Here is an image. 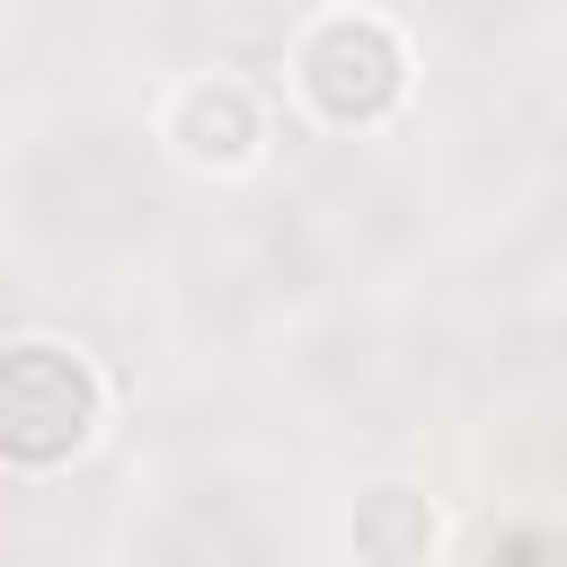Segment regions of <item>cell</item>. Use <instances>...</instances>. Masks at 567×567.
I'll list each match as a JSON object with an SVG mask.
<instances>
[{
	"mask_svg": "<svg viewBox=\"0 0 567 567\" xmlns=\"http://www.w3.org/2000/svg\"><path fill=\"white\" fill-rule=\"evenodd\" d=\"M27 213L53 230V239H124L159 213V177L151 159L106 133V124H71L53 142H35L27 159Z\"/></svg>",
	"mask_w": 567,
	"mask_h": 567,
	"instance_id": "6da1fadb",
	"label": "cell"
},
{
	"mask_svg": "<svg viewBox=\"0 0 567 567\" xmlns=\"http://www.w3.org/2000/svg\"><path fill=\"white\" fill-rule=\"evenodd\" d=\"M97 425V381L71 346H0V452L9 461H62Z\"/></svg>",
	"mask_w": 567,
	"mask_h": 567,
	"instance_id": "7a4b0ae2",
	"label": "cell"
},
{
	"mask_svg": "<svg viewBox=\"0 0 567 567\" xmlns=\"http://www.w3.org/2000/svg\"><path fill=\"white\" fill-rule=\"evenodd\" d=\"M301 80H310V97H319L337 124H363V115H381V106L399 97V44H390L372 18H337V27L301 53Z\"/></svg>",
	"mask_w": 567,
	"mask_h": 567,
	"instance_id": "3957f363",
	"label": "cell"
},
{
	"mask_svg": "<svg viewBox=\"0 0 567 567\" xmlns=\"http://www.w3.org/2000/svg\"><path fill=\"white\" fill-rule=\"evenodd\" d=\"M142 567H266V540L239 514V496L204 487V496H177L142 532Z\"/></svg>",
	"mask_w": 567,
	"mask_h": 567,
	"instance_id": "277c9868",
	"label": "cell"
},
{
	"mask_svg": "<svg viewBox=\"0 0 567 567\" xmlns=\"http://www.w3.org/2000/svg\"><path fill=\"white\" fill-rule=\"evenodd\" d=\"M168 18H177L186 44H204L221 62H248V53H275L284 44L292 0H168Z\"/></svg>",
	"mask_w": 567,
	"mask_h": 567,
	"instance_id": "5b68a950",
	"label": "cell"
},
{
	"mask_svg": "<svg viewBox=\"0 0 567 567\" xmlns=\"http://www.w3.org/2000/svg\"><path fill=\"white\" fill-rule=\"evenodd\" d=\"M354 540H363L372 567H416L434 549V514H425L416 487H372L363 514H354Z\"/></svg>",
	"mask_w": 567,
	"mask_h": 567,
	"instance_id": "8992f818",
	"label": "cell"
},
{
	"mask_svg": "<svg viewBox=\"0 0 567 567\" xmlns=\"http://www.w3.org/2000/svg\"><path fill=\"white\" fill-rule=\"evenodd\" d=\"M186 133H195L204 159H213V151L239 159V151H248V106H239V89H195V97H186Z\"/></svg>",
	"mask_w": 567,
	"mask_h": 567,
	"instance_id": "52a82bcc",
	"label": "cell"
}]
</instances>
